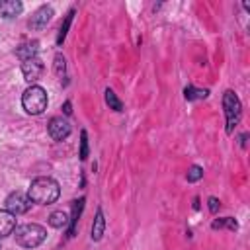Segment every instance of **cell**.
Segmentation results:
<instances>
[{"label": "cell", "instance_id": "6da1fadb", "mask_svg": "<svg viewBox=\"0 0 250 250\" xmlns=\"http://www.w3.org/2000/svg\"><path fill=\"white\" fill-rule=\"evenodd\" d=\"M59 193H61V188L57 184V180L49 178V176H39L31 182L29 186V199L33 203H39V205H49V203H55L59 199Z\"/></svg>", "mask_w": 250, "mask_h": 250}, {"label": "cell", "instance_id": "7a4b0ae2", "mask_svg": "<svg viewBox=\"0 0 250 250\" xmlns=\"http://www.w3.org/2000/svg\"><path fill=\"white\" fill-rule=\"evenodd\" d=\"M14 236H16V242L20 246L35 248L47 238V230H45V227H41L37 223H25V225L16 227V234Z\"/></svg>", "mask_w": 250, "mask_h": 250}, {"label": "cell", "instance_id": "3957f363", "mask_svg": "<svg viewBox=\"0 0 250 250\" xmlns=\"http://www.w3.org/2000/svg\"><path fill=\"white\" fill-rule=\"evenodd\" d=\"M21 105L29 115H39L47 107V92L41 86H29L21 96Z\"/></svg>", "mask_w": 250, "mask_h": 250}, {"label": "cell", "instance_id": "277c9868", "mask_svg": "<svg viewBox=\"0 0 250 250\" xmlns=\"http://www.w3.org/2000/svg\"><path fill=\"white\" fill-rule=\"evenodd\" d=\"M223 107H225V115H227V133H232L234 127L240 121V115H242L240 100H238V96L232 90H227L225 92V96H223Z\"/></svg>", "mask_w": 250, "mask_h": 250}, {"label": "cell", "instance_id": "5b68a950", "mask_svg": "<svg viewBox=\"0 0 250 250\" xmlns=\"http://www.w3.org/2000/svg\"><path fill=\"white\" fill-rule=\"evenodd\" d=\"M31 199L27 193L23 191H12L8 197H6V211H10L12 215H21V213H27L29 207H31Z\"/></svg>", "mask_w": 250, "mask_h": 250}, {"label": "cell", "instance_id": "8992f818", "mask_svg": "<svg viewBox=\"0 0 250 250\" xmlns=\"http://www.w3.org/2000/svg\"><path fill=\"white\" fill-rule=\"evenodd\" d=\"M47 131L53 141H64L70 135V123L62 117H53L47 125Z\"/></svg>", "mask_w": 250, "mask_h": 250}, {"label": "cell", "instance_id": "52a82bcc", "mask_svg": "<svg viewBox=\"0 0 250 250\" xmlns=\"http://www.w3.org/2000/svg\"><path fill=\"white\" fill-rule=\"evenodd\" d=\"M51 16H53V8H51V6H41V8H37V10L33 12L29 23H27L29 29H43V27L49 23Z\"/></svg>", "mask_w": 250, "mask_h": 250}, {"label": "cell", "instance_id": "ba28073f", "mask_svg": "<svg viewBox=\"0 0 250 250\" xmlns=\"http://www.w3.org/2000/svg\"><path fill=\"white\" fill-rule=\"evenodd\" d=\"M43 72V64L41 61L35 57V59H29V61H23L21 62V74L27 82H35Z\"/></svg>", "mask_w": 250, "mask_h": 250}, {"label": "cell", "instance_id": "9c48e42d", "mask_svg": "<svg viewBox=\"0 0 250 250\" xmlns=\"http://www.w3.org/2000/svg\"><path fill=\"white\" fill-rule=\"evenodd\" d=\"M16 230V215L6 209H0V238H6Z\"/></svg>", "mask_w": 250, "mask_h": 250}, {"label": "cell", "instance_id": "30bf717a", "mask_svg": "<svg viewBox=\"0 0 250 250\" xmlns=\"http://www.w3.org/2000/svg\"><path fill=\"white\" fill-rule=\"evenodd\" d=\"M23 4L20 0H2L0 2V16L2 18H16L18 14H21Z\"/></svg>", "mask_w": 250, "mask_h": 250}, {"label": "cell", "instance_id": "8fae6325", "mask_svg": "<svg viewBox=\"0 0 250 250\" xmlns=\"http://www.w3.org/2000/svg\"><path fill=\"white\" fill-rule=\"evenodd\" d=\"M37 41H27V43H21L18 49H16V57L18 59H21V62L23 61H29V59H35V55H37Z\"/></svg>", "mask_w": 250, "mask_h": 250}, {"label": "cell", "instance_id": "7c38bea8", "mask_svg": "<svg viewBox=\"0 0 250 250\" xmlns=\"http://www.w3.org/2000/svg\"><path fill=\"white\" fill-rule=\"evenodd\" d=\"M104 230H105V219H104L102 209H98L96 219H94V225H92V240H100L104 236Z\"/></svg>", "mask_w": 250, "mask_h": 250}, {"label": "cell", "instance_id": "4fadbf2b", "mask_svg": "<svg viewBox=\"0 0 250 250\" xmlns=\"http://www.w3.org/2000/svg\"><path fill=\"white\" fill-rule=\"evenodd\" d=\"M49 225L55 227V229H62L68 225V215L64 211H53L49 215Z\"/></svg>", "mask_w": 250, "mask_h": 250}, {"label": "cell", "instance_id": "5bb4252c", "mask_svg": "<svg viewBox=\"0 0 250 250\" xmlns=\"http://www.w3.org/2000/svg\"><path fill=\"white\" fill-rule=\"evenodd\" d=\"M82 207H84V197L72 203V219H68V223H70V229H68V236H72V234H74V227H76V221H78V215H80Z\"/></svg>", "mask_w": 250, "mask_h": 250}, {"label": "cell", "instance_id": "9a60e30c", "mask_svg": "<svg viewBox=\"0 0 250 250\" xmlns=\"http://www.w3.org/2000/svg\"><path fill=\"white\" fill-rule=\"evenodd\" d=\"M105 104H107V105H109L113 111H121V109H123L121 100H119V98L113 94V90H109V88L105 90Z\"/></svg>", "mask_w": 250, "mask_h": 250}, {"label": "cell", "instance_id": "2e32d148", "mask_svg": "<svg viewBox=\"0 0 250 250\" xmlns=\"http://www.w3.org/2000/svg\"><path fill=\"white\" fill-rule=\"evenodd\" d=\"M207 90H199V88H193V86H188L186 90H184V96H186V100H203V98H207Z\"/></svg>", "mask_w": 250, "mask_h": 250}, {"label": "cell", "instance_id": "e0dca14e", "mask_svg": "<svg viewBox=\"0 0 250 250\" xmlns=\"http://www.w3.org/2000/svg\"><path fill=\"white\" fill-rule=\"evenodd\" d=\"M72 16H74V10H70L68 14H66V20H64V23L61 25V29H59V37H57V43L61 45L62 41H64V37H66V31H68V25H70V21H72Z\"/></svg>", "mask_w": 250, "mask_h": 250}, {"label": "cell", "instance_id": "ac0fdd59", "mask_svg": "<svg viewBox=\"0 0 250 250\" xmlns=\"http://www.w3.org/2000/svg\"><path fill=\"white\" fill-rule=\"evenodd\" d=\"M223 227H229L230 230H234V229H236V221H234L232 217H225V219L213 223V229H223Z\"/></svg>", "mask_w": 250, "mask_h": 250}, {"label": "cell", "instance_id": "d6986e66", "mask_svg": "<svg viewBox=\"0 0 250 250\" xmlns=\"http://www.w3.org/2000/svg\"><path fill=\"white\" fill-rule=\"evenodd\" d=\"M203 178V168L201 166H191L188 170V182H197Z\"/></svg>", "mask_w": 250, "mask_h": 250}, {"label": "cell", "instance_id": "ffe728a7", "mask_svg": "<svg viewBox=\"0 0 250 250\" xmlns=\"http://www.w3.org/2000/svg\"><path fill=\"white\" fill-rule=\"evenodd\" d=\"M80 158H82V160L88 158V139H86V131L80 133Z\"/></svg>", "mask_w": 250, "mask_h": 250}, {"label": "cell", "instance_id": "44dd1931", "mask_svg": "<svg viewBox=\"0 0 250 250\" xmlns=\"http://www.w3.org/2000/svg\"><path fill=\"white\" fill-rule=\"evenodd\" d=\"M55 72H57V74H62V72H64V59H62L61 55L55 57Z\"/></svg>", "mask_w": 250, "mask_h": 250}, {"label": "cell", "instance_id": "7402d4cb", "mask_svg": "<svg viewBox=\"0 0 250 250\" xmlns=\"http://www.w3.org/2000/svg\"><path fill=\"white\" fill-rule=\"evenodd\" d=\"M207 203H209V211H211V213H217V211H219V207H221V201H219L217 197H209V201H207Z\"/></svg>", "mask_w": 250, "mask_h": 250}, {"label": "cell", "instance_id": "603a6c76", "mask_svg": "<svg viewBox=\"0 0 250 250\" xmlns=\"http://www.w3.org/2000/svg\"><path fill=\"white\" fill-rule=\"evenodd\" d=\"M64 113H70V102L64 104Z\"/></svg>", "mask_w": 250, "mask_h": 250}, {"label": "cell", "instance_id": "cb8c5ba5", "mask_svg": "<svg viewBox=\"0 0 250 250\" xmlns=\"http://www.w3.org/2000/svg\"><path fill=\"white\" fill-rule=\"evenodd\" d=\"M0 250H2V248H0Z\"/></svg>", "mask_w": 250, "mask_h": 250}]
</instances>
